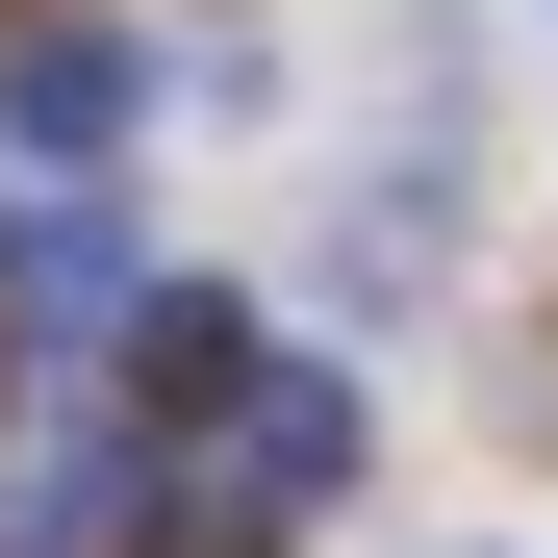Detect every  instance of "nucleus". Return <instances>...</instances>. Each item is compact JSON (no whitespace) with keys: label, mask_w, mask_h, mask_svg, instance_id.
<instances>
[{"label":"nucleus","mask_w":558,"mask_h":558,"mask_svg":"<svg viewBox=\"0 0 558 558\" xmlns=\"http://www.w3.org/2000/svg\"><path fill=\"white\" fill-rule=\"evenodd\" d=\"M0 102H26V153H102V128H128V51H102V26H26Z\"/></svg>","instance_id":"f03ea898"},{"label":"nucleus","mask_w":558,"mask_h":558,"mask_svg":"<svg viewBox=\"0 0 558 558\" xmlns=\"http://www.w3.org/2000/svg\"><path fill=\"white\" fill-rule=\"evenodd\" d=\"M229 483H254V508H330V483H355V381L254 355V381H229Z\"/></svg>","instance_id":"f257e3e1"}]
</instances>
